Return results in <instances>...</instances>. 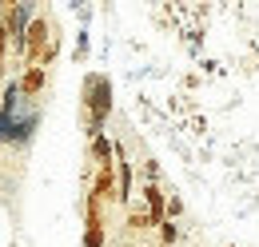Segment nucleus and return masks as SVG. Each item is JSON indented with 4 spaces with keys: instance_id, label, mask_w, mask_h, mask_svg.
<instances>
[{
    "instance_id": "39448f33",
    "label": "nucleus",
    "mask_w": 259,
    "mask_h": 247,
    "mask_svg": "<svg viewBox=\"0 0 259 247\" xmlns=\"http://www.w3.org/2000/svg\"><path fill=\"white\" fill-rule=\"evenodd\" d=\"M88 159H92L96 168H108V163H116V144H112L108 136H96V140L88 144Z\"/></svg>"
},
{
    "instance_id": "f257e3e1",
    "label": "nucleus",
    "mask_w": 259,
    "mask_h": 247,
    "mask_svg": "<svg viewBox=\"0 0 259 247\" xmlns=\"http://www.w3.org/2000/svg\"><path fill=\"white\" fill-rule=\"evenodd\" d=\"M80 112H84V132H88V140L104 136V124L112 116V80H108V72H88V76H84Z\"/></svg>"
},
{
    "instance_id": "423d86ee",
    "label": "nucleus",
    "mask_w": 259,
    "mask_h": 247,
    "mask_svg": "<svg viewBox=\"0 0 259 247\" xmlns=\"http://www.w3.org/2000/svg\"><path fill=\"white\" fill-rule=\"evenodd\" d=\"M156 223H152V216L144 212V208H128V231L132 235H144V231H152Z\"/></svg>"
},
{
    "instance_id": "0eeeda50",
    "label": "nucleus",
    "mask_w": 259,
    "mask_h": 247,
    "mask_svg": "<svg viewBox=\"0 0 259 247\" xmlns=\"http://www.w3.org/2000/svg\"><path fill=\"white\" fill-rule=\"evenodd\" d=\"M156 231H160V243L163 247H176V243H180V223H171V219H167V223H160Z\"/></svg>"
},
{
    "instance_id": "20e7f679",
    "label": "nucleus",
    "mask_w": 259,
    "mask_h": 247,
    "mask_svg": "<svg viewBox=\"0 0 259 247\" xmlns=\"http://www.w3.org/2000/svg\"><path fill=\"white\" fill-rule=\"evenodd\" d=\"M16 84H20V96H24V100H36V96L44 92V84H48V68H24Z\"/></svg>"
},
{
    "instance_id": "6e6552de",
    "label": "nucleus",
    "mask_w": 259,
    "mask_h": 247,
    "mask_svg": "<svg viewBox=\"0 0 259 247\" xmlns=\"http://www.w3.org/2000/svg\"><path fill=\"white\" fill-rule=\"evenodd\" d=\"M84 247H108V227H84Z\"/></svg>"
},
{
    "instance_id": "9d476101",
    "label": "nucleus",
    "mask_w": 259,
    "mask_h": 247,
    "mask_svg": "<svg viewBox=\"0 0 259 247\" xmlns=\"http://www.w3.org/2000/svg\"><path fill=\"white\" fill-rule=\"evenodd\" d=\"M231 247H235V243H231Z\"/></svg>"
},
{
    "instance_id": "7ed1b4c3",
    "label": "nucleus",
    "mask_w": 259,
    "mask_h": 247,
    "mask_svg": "<svg viewBox=\"0 0 259 247\" xmlns=\"http://www.w3.org/2000/svg\"><path fill=\"white\" fill-rule=\"evenodd\" d=\"M140 195H144V212L152 216V223L160 227V223H167V191H163L160 184H140Z\"/></svg>"
},
{
    "instance_id": "f03ea898",
    "label": "nucleus",
    "mask_w": 259,
    "mask_h": 247,
    "mask_svg": "<svg viewBox=\"0 0 259 247\" xmlns=\"http://www.w3.org/2000/svg\"><path fill=\"white\" fill-rule=\"evenodd\" d=\"M52 40H56L52 16H48V12H36L32 24H28V32H24V68H40L44 52L52 48Z\"/></svg>"
},
{
    "instance_id": "1a4fd4ad",
    "label": "nucleus",
    "mask_w": 259,
    "mask_h": 247,
    "mask_svg": "<svg viewBox=\"0 0 259 247\" xmlns=\"http://www.w3.org/2000/svg\"><path fill=\"white\" fill-rule=\"evenodd\" d=\"M180 216H184V199H180V195H167V219L176 223Z\"/></svg>"
}]
</instances>
